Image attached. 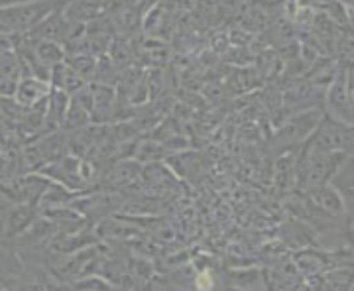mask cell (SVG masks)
<instances>
[{
  "mask_svg": "<svg viewBox=\"0 0 354 291\" xmlns=\"http://www.w3.org/2000/svg\"><path fill=\"white\" fill-rule=\"evenodd\" d=\"M353 69L351 65H341L330 83L323 93V113H327L333 118L353 124L354 106H353Z\"/></svg>",
  "mask_w": 354,
  "mask_h": 291,
  "instance_id": "cell-5",
  "label": "cell"
},
{
  "mask_svg": "<svg viewBox=\"0 0 354 291\" xmlns=\"http://www.w3.org/2000/svg\"><path fill=\"white\" fill-rule=\"evenodd\" d=\"M50 85L53 89L64 91L71 97V95H75L77 91L83 89L87 85V81L79 75L67 62H62V64L53 65L50 69Z\"/></svg>",
  "mask_w": 354,
  "mask_h": 291,
  "instance_id": "cell-7",
  "label": "cell"
},
{
  "mask_svg": "<svg viewBox=\"0 0 354 291\" xmlns=\"http://www.w3.org/2000/svg\"><path fill=\"white\" fill-rule=\"evenodd\" d=\"M6 241L8 238H6V228H4V216H2V211H0V248Z\"/></svg>",
  "mask_w": 354,
  "mask_h": 291,
  "instance_id": "cell-11",
  "label": "cell"
},
{
  "mask_svg": "<svg viewBox=\"0 0 354 291\" xmlns=\"http://www.w3.org/2000/svg\"><path fill=\"white\" fill-rule=\"evenodd\" d=\"M321 114H323V109H307V111H299V113L286 116L276 126L274 136L270 138V144H268L270 152L274 156H279V153L299 148L313 132Z\"/></svg>",
  "mask_w": 354,
  "mask_h": 291,
  "instance_id": "cell-3",
  "label": "cell"
},
{
  "mask_svg": "<svg viewBox=\"0 0 354 291\" xmlns=\"http://www.w3.org/2000/svg\"><path fill=\"white\" fill-rule=\"evenodd\" d=\"M67 0H28L0 8V32L2 34H28L48 14L64 8Z\"/></svg>",
  "mask_w": 354,
  "mask_h": 291,
  "instance_id": "cell-2",
  "label": "cell"
},
{
  "mask_svg": "<svg viewBox=\"0 0 354 291\" xmlns=\"http://www.w3.org/2000/svg\"><path fill=\"white\" fill-rule=\"evenodd\" d=\"M20 2H28V0H0V8L2 6H10V4H20Z\"/></svg>",
  "mask_w": 354,
  "mask_h": 291,
  "instance_id": "cell-12",
  "label": "cell"
},
{
  "mask_svg": "<svg viewBox=\"0 0 354 291\" xmlns=\"http://www.w3.org/2000/svg\"><path fill=\"white\" fill-rule=\"evenodd\" d=\"M71 288H77V290H114L113 283H109L102 278H95V276L75 279V283Z\"/></svg>",
  "mask_w": 354,
  "mask_h": 291,
  "instance_id": "cell-10",
  "label": "cell"
},
{
  "mask_svg": "<svg viewBox=\"0 0 354 291\" xmlns=\"http://www.w3.org/2000/svg\"><path fill=\"white\" fill-rule=\"evenodd\" d=\"M353 124L341 122L327 113H323L313 132L309 134V138L301 144V148L307 152L353 153Z\"/></svg>",
  "mask_w": 354,
  "mask_h": 291,
  "instance_id": "cell-4",
  "label": "cell"
},
{
  "mask_svg": "<svg viewBox=\"0 0 354 291\" xmlns=\"http://www.w3.org/2000/svg\"><path fill=\"white\" fill-rule=\"evenodd\" d=\"M50 81L39 79L34 75H20L16 79V85L12 91V99L22 109H32L41 101L48 99L50 95Z\"/></svg>",
  "mask_w": 354,
  "mask_h": 291,
  "instance_id": "cell-6",
  "label": "cell"
},
{
  "mask_svg": "<svg viewBox=\"0 0 354 291\" xmlns=\"http://www.w3.org/2000/svg\"><path fill=\"white\" fill-rule=\"evenodd\" d=\"M348 156H353V153L307 152L299 146L297 148V164H295V191L305 193V191L329 183Z\"/></svg>",
  "mask_w": 354,
  "mask_h": 291,
  "instance_id": "cell-1",
  "label": "cell"
},
{
  "mask_svg": "<svg viewBox=\"0 0 354 291\" xmlns=\"http://www.w3.org/2000/svg\"><path fill=\"white\" fill-rule=\"evenodd\" d=\"M264 281L266 279L262 278V272H258V270H241V272H234V279H232V283L236 288H246V290H250V288H262Z\"/></svg>",
  "mask_w": 354,
  "mask_h": 291,
  "instance_id": "cell-9",
  "label": "cell"
},
{
  "mask_svg": "<svg viewBox=\"0 0 354 291\" xmlns=\"http://www.w3.org/2000/svg\"><path fill=\"white\" fill-rule=\"evenodd\" d=\"M34 51H36V57H38L41 67H46L48 71L53 65L65 62V48L57 41L34 38Z\"/></svg>",
  "mask_w": 354,
  "mask_h": 291,
  "instance_id": "cell-8",
  "label": "cell"
}]
</instances>
